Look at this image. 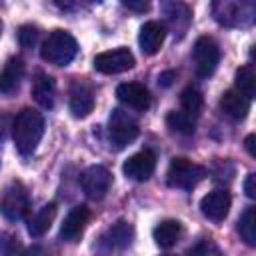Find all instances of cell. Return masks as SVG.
<instances>
[{
	"label": "cell",
	"instance_id": "6da1fadb",
	"mask_svg": "<svg viewBox=\"0 0 256 256\" xmlns=\"http://www.w3.org/2000/svg\"><path fill=\"white\" fill-rule=\"evenodd\" d=\"M44 134V118L34 108H24L12 120V138L16 150L24 156L32 154Z\"/></svg>",
	"mask_w": 256,
	"mask_h": 256
},
{
	"label": "cell",
	"instance_id": "7a4b0ae2",
	"mask_svg": "<svg viewBox=\"0 0 256 256\" xmlns=\"http://www.w3.org/2000/svg\"><path fill=\"white\" fill-rule=\"evenodd\" d=\"M76 52H78V42L66 30H52L40 48L42 60H46L48 64H54V66L70 64L74 60Z\"/></svg>",
	"mask_w": 256,
	"mask_h": 256
},
{
	"label": "cell",
	"instance_id": "3957f363",
	"mask_svg": "<svg viewBox=\"0 0 256 256\" xmlns=\"http://www.w3.org/2000/svg\"><path fill=\"white\" fill-rule=\"evenodd\" d=\"M214 20L222 26H250L256 16V8L252 2H236V0H218L212 4Z\"/></svg>",
	"mask_w": 256,
	"mask_h": 256
},
{
	"label": "cell",
	"instance_id": "277c9868",
	"mask_svg": "<svg viewBox=\"0 0 256 256\" xmlns=\"http://www.w3.org/2000/svg\"><path fill=\"white\" fill-rule=\"evenodd\" d=\"M206 176V168L188 160V158H174L168 166L166 182L170 188H180V190H192L198 186Z\"/></svg>",
	"mask_w": 256,
	"mask_h": 256
},
{
	"label": "cell",
	"instance_id": "5b68a950",
	"mask_svg": "<svg viewBox=\"0 0 256 256\" xmlns=\"http://www.w3.org/2000/svg\"><path fill=\"white\" fill-rule=\"evenodd\" d=\"M138 132H140L138 120L130 112H126L122 108L112 110L110 120H108V134H110V142L116 148L128 146L138 136Z\"/></svg>",
	"mask_w": 256,
	"mask_h": 256
},
{
	"label": "cell",
	"instance_id": "8992f818",
	"mask_svg": "<svg viewBox=\"0 0 256 256\" xmlns=\"http://www.w3.org/2000/svg\"><path fill=\"white\" fill-rule=\"evenodd\" d=\"M30 208V198H28V192L24 188L22 182H12L4 188L2 196H0V214L10 220V222H16L20 218L26 216Z\"/></svg>",
	"mask_w": 256,
	"mask_h": 256
},
{
	"label": "cell",
	"instance_id": "52a82bcc",
	"mask_svg": "<svg viewBox=\"0 0 256 256\" xmlns=\"http://www.w3.org/2000/svg\"><path fill=\"white\" fill-rule=\"evenodd\" d=\"M192 58H194V68L200 78H208L214 74L220 62V48L210 36H200L192 48Z\"/></svg>",
	"mask_w": 256,
	"mask_h": 256
},
{
	"label": "cell",
	"instance_id": "ba28073f",
	"mask_svg": "<svg viewBox=\"0 0 256 256\" xmlns=\"http://www.w3.org/2000/svg\"><path fill=\"white\" fill-rule=\"evenodd\" d=\"M134 240V228L130 222L126 220H118L114 222L102 236H100V242H98V250L104 254V256H112L116 252H122L126 250Z\"/></svg>",
	"mask_w": 256,
	"mask_h": 256
},
{
	"label": "cell",
	"instance_id": "9c48e42d",
	"mask_svg": "<svg viewBox=\"0 0 256 256\" xmlns=\"http://www.w3.org/2000/svg\"><path fill=\"white\" fill-rule=\"evenodd\" d=\"M110 184H112V174L102 164L88 166L80 176V186L90 200H102L110 190Z\"/></svg>",
	"mask_w": 256,
	"mask_h": 256
},
{
	"label": "cell",
	"instance_id": "30bf717a",
	"mask_svg": "<svg viewBox=\"0 0 256 256\" xmlns=\"http://www.w3.org/2000/svg\"><path fill=\"white\" fill-rule=\"evenodd\" d=\"M134 66V56L128 48L106 50L94 56V68L102 74H120Z\"/></svg>",
	"mask_w": 256,
	"mask_h": 256
},
{
	"label": "cell",
	"instance_id": "8fae6325",
	"mask_svg": "<svg viewBox=\"0 0 256 256\" xmlns=\"http://www.w3.org/2000/svg\"><path fill=\"white\" fill-rule=\"evenodd\" d=\"M154 170H156V154L152 150H140L132 154L122 166V172L126 174V178L136 182L148 180L154 174Z\"/></svg>",
	"mask_w": 256,
	"mask_h": 256
},
{
	"label": "cell",
	"instance_id": "7c38bea8",
	"mask_svg": "<svg viewBox=\"0 0 256 256\" xmlns=\"http://www.w3.org/2000/svg\"><path fill=\"white\" fill-rule=\"evenodd\" d=\"M116 96L122 104H126L128 108H134L138 112H144L150 108V92L144 84L140 82H124L116 88Z\"/></svg>",
	"mask_w": 256,
	"mask_h": 256
},
{
	"label": "cell",
	"instance_id": "4fadbf2b",
	"mask_svg": "<svg viewBox=\"0 0 256 256\" xmlns=\"http://www.w3.org/2000/svg\"><path fill=\"white\" fill-rule=\"evenodd\" d=\"M230 204H232V198H230V194L226 190H214V192H208L200 200V210L208 220L222 222L228 216Z\"/></svg>",
	"mask_w": 256,
	"mask_h": 256
},
{
	"label": "cell",
	"instance_id": "5bb4252c",
	"mask_svg": "<svg viewBox=\"0 0 256 256\" xmlns=\"http://www.w3.org/2000/svg\"><path fill=\"white\" fill-rule=\"evenodd\" d=\"M88 220H90V210H88L86 206H82V204L74 206V208L66 214L64 222H62V226H60V236H62V240H66V242H76V240L82 236V232H84Z\"/></svg>",
	"mask_w": 256,
	"mask_h": 256
},
{
	"label": "cell",
	"instance_id": "9a60e30c",
	"mask_svg": "<svg viewBox=\"0 0 256 256\" xmlns=\"http://www.w3.org/2000/svg\"><path fill=\"white\" fill-rule=\"evenodd\" d=\"M164 38H166V28L162 22H156V20H148L142 24L140 28V34H138V44H140V50L146 54V56H152L156 54L162 44H164Z\"/></svg>",
	"mask_w": 256,
	"mask_h": 256
},
{
	"label": "cell",
	"instance_id": "2e32d148",
	"mask_svg": "<svg viewBox=\"0 0 256 256\" xmlns=\"http://www.w3.org/2000/svg\"><path fill=\"white\" fill-rule=\"evenodd\" d=\"M22 76H24V62H22V58H18V56L10 58L4 64V68L0 70V92L2 94H14L20 88Z\"/></svg>",
	"mask_w": 256,
	"mask_h": 256
},
{
	"label": "cell",
	"instance_id": "e0dca14e",
	"mask_svg": "<svg viewBox=\"0 0 256 256\" xmlns=\"http://www.w3.org/2000/svg\"><path fill=\"white\" fill-rule=\"evenodd\" d=\"M94 110V94L86 84L76 82L70 92V112L76 118H86Z\"/></svg>",
	"mask_w": 256,
	"mask_h": 256
},
{
	"label": "cell",
	"instance_id": "ac0fdd59",
	"mask_svg": "<svg viewBox=\"0 0 256 256\" xmlns=\"http://www.w3.org/2000/svg\"><path fill=\"white\" fill-rule=\"evenodd\" d=\"M220 108L224 110L226 116L234 118V120H244L248 110H250V100L246 96H242L236 88L226 90L220 98Z\"/></svg>",
	"mask_w": 256,
	"mask_h": 256
},
{
	"label": "cell",
	"instance_id": "d6986e66",
	"mask_svg": "<svg viewBox=\"0 0 256 256\" xmlns=\"http://www.w3.org/2000/svg\"><path fill=\"white\" fill-rule=\"evenodd\" d=\"M32 98L42 108H52L54 106V100H56V84H54V78L48 76V74H44V72H38L36 78H34V84H32Z\"/></svg>",
	"mask_w": 256,
	"mask_h": 256
},
{
	"label": "cell",
	"instance_id": "ffe728a7",
	"mask_svg": "<svg viewBox=\"0 0 256 256\" xmlns=\"http://www.w3.org/2000/svg\"><path fill=\"white\" fill-rule=\"evenodd\" d=\"M54 218H56V204H54V202L44 204L36 214H32V216L28 218V234H30L32 238L44 236V234L50 230Z\"/></svg>",
	"mask_w": 256,
	"mask_h": 256
},
{
	"label": "cell",
	"instance_id": "44dd1931",
	"mask_svg": "<svg viewBox=\"0 0 256 256\" xmlns=\"http://www.w3.org/2000/svg\"><path fill=\"white\" fill-rule=\"evenodd\" d=\"M180 234H182V224L178 220H162L152 232L154 242L166 250L176 246V242L180 240Z\"/></svg>",
	"mask_w": 256,
	"mask_h": 256
},
{
	"label": "cell",
	"instance_id": "7402d4cb",
	"mask_svg": "<svg viewBox=\"0 0 256 256\" xmlns=\"http://www.w3.org/2000/svg\"><path fill=\"white\" fill-rule=\"evenodd\" d=\"M236 90L246 96L248 100L254 98V92H256V70L252 64H246V66H240L236 70Z\"/></svg>",
	"mask_w": 256,
	"mask_h": 256
},
{
	"label": "cell",
	"instance_id": "603a6c76",
	"mask_svg": "<svg viewBox=\"0 0 256 256\" xmlns=\"http://www.w3.org/2000/svg\"><path fill=\"white\" fill-rule=\"evenodd\" d=\"M238 234L248 246H256V208L250 206L238 220Z\"/></svg>",
	"mask_w": 256,
	"mask_h": 256
},
{
	"label": "cell",
	"instance_id": "cb8c5ba5",
	"mask_svg": "<svg viewBox=\"0 0 256 256\" xmlns=\"http://www.w3.org/2000/svg\"><path fill=\"white\" fill-rule=\"evenodd\" d=\"M180 106H182V110L188 114V116H192V118H196L200 112H202V106H204V96H202V92L200 90H196V88H186L182 94H180Z\"/></svg>",
	"mask_w": 256,
	"mask_h": 256
},
{
	"label": "cell",
	"instance_id": "d4e9b609",
	"mask_svg": "<svg viewBox=\"0 0 256 256\" xmlns=\"http://www.w3.org/2000/svg\"><path fill=\"white\" fill-rule=\"evenodd\" d=\"M166 124H168L174 132H178V134H186V136L192 134L194 128H196V122H194L192 116H188L186 112H176V110L168 112V116H166Z\"/></svg>",
	"mask_w": 256,
	"mask_h": 256
},
{
	"label": "cell",
	"instance_id": "484cf974",
	"mask_svg": "<svg viewBox=\"0 0 256 256\" xmlns=\"http://www.w3.org/2000/svg\"><path fill=\"white\" fill-rule=\"evenodd\" d=\"M0 256H24V248L12 234H0Z\"/></svg>",
	"mask_w": 256,
	"mask_h": 256
},
{
	"label": "cell",
	"instance_id": "4316f807",
	"mask_svg": "<svg viewBox=\"0 0 256 256\" xmlns=\"http://www.w3.org/2000/svg\"><path fill=\"white\" fill-rule=\"evenodd\" d=\"M38 36H40V32H38V28L32 26V24L22 26L20 32H18V40H20V44H22L24 48H32V46L38 42Z\"/></svg>",
	"mask_w": 256,
	"mask_h": 256
},
{
	"label": "cell",
	"instance_id": "83f0119b",
	"mask_svg": "<svg viewBox=\"0 0 256 256\" xmlns=\"http://www.w3.org/2000/svg\"><path fill=\"white\" fill-rule=\"evenodd\" d=\"M244 192L248 198H256V174H248L244 180Z\"/></svg>",
	"mask_w": 256,
	"mask_h": 256
},
{
	"label": "cell",
	"instance_id": "f1b7e54d",
	"mask_svg": "<svg viewBox=\"0 0 256 256\" xmlns=\"http://www.w3.org/2000/svg\"><path fill=\"white\" fill-rule=\"evenodd\" d=\"M122 4L126 8H130V10H136V12H146L148 10V2H144V0H140V2H136V0H122Z\"/></svg>",
	"mask_w": 256,
	"mask_h": 256
},
{
	"label": "cell",
	"instance_id": "f546056e",
	"mask_svg": "<svg viewBox=\"0 0 256 256\" xmlns=\"http://www.w3.org/2000/svg\"><path fill=\"white\" fill-rule=\"evenodd\" d=\"M174 80H176V72H174V70H166V72H162V74L158 76V82H160V86H164V88H168Z\"/></svg>",
	"mask_w": 256,
	"mask_h": 256
},
{
	"label": "cell",
	"instance_id": "4dcf8cb0",
	"mask_svg": "<svg viewBox=\"0 0 256 256\" xmlns=\"http://www.w3.org/2000/svg\"><path fill=\"white\" fill-rule=\"evenodd\" d=\"M8 128H12V122H10V118H8L6 114H0V140H4V138H6V134H8Z\"/></svg>",
	"mask_w": 256,
	"mask_h": 256
},
{
	"label": "cell",
	"instance_id": "1f68e13d",
	"mask_svg": "<svg viewBox=\"0 0 256 256\" xmlns=\"http://www.w3.org/2000/svg\"><path fill=\"white\" fill-rule=\"evenodd\" d=\"M254 140H256V136H254V134H248V136H246V140H244V146H246V150H248V154H250V156H256Z\"/></svg>",
	"mask_w": 256,
	"mask_h": 256
},
{
	"label": "cell",
	"instance_id": "d6a6232c",
	"mask_svg": "<svg viewBox=\"0 0 256 256\" xmlns=\"http://www.w3.org/2000/svg\"><path fill=\"white\" fill-rule=\"evenodd\" d=\"M0 32H2V22H0Z\"/></svg>",
	"mask_w": 256,
	"mask_h": 256
},
{
	"label": "cell",
	"instance_id": "836d02e7",
	"mask_svg": "<svg viewBox=\"0 0 256 256\" xmlns=\"http://www.w3.org/2000/svg\"><path fill=\"white\" fill-rule=\"evenodd\" d=\"M164 256H174V254H164Z\"/></svg>",
	"mask_w": 256,
	"mask_h": 256
}]
</instances>
